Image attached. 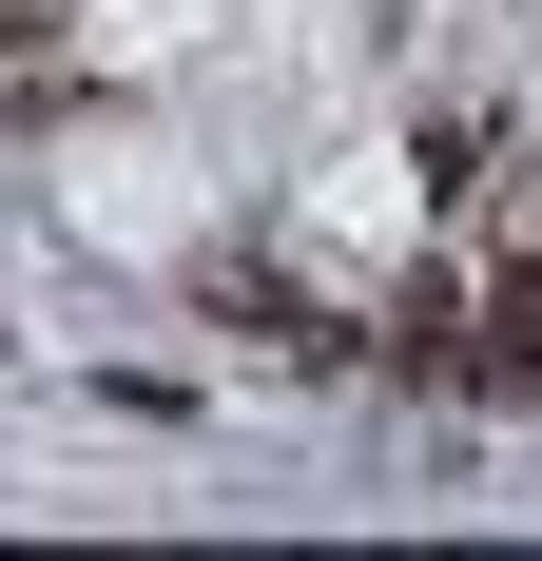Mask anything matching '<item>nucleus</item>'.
<instances>
[{"label":"nucleus","instance_id":"obj_1","mask_svg":"<svg viewBox=\"0 0 542 561\" xmlns=\"http://www.w3.org/2000/svg\"><path fill=\"white\" fill-rule=\"evenodd\" d=\"M214 310H233V330H271V368H349V348H369V330H329L291 272H214Z\"/></svg>","mask_w":542,"mask_h":561},{"label":"nucleus","instance_id":"obj_2","mask_svg":"<svg viewBox=\"0 0 542 561\" xmlns=\"http://www.w3.org/2000/svg\"><path fill=\"white\" fill-rule=\"evenodd\" d=\"M465 388H542V252L504 290H465Z\"/></svg>","mask_w":542,"mask_h":561},{"label":"nucleus","instance_id":"obj_3","mask_svg":"<svg viewBox=\"0 0 542 561\" xmlns=\"http://www.w3.org/2000/svg\"><path fill=\"white\" fill-rule=\"evenodd\" d=\"M387 368H465V290L407 272V310H387Z\"/></svg>","mask_w":542,"mask_h":561},{"label":"nucleus","instance_id":"obj_4","mask_svg":"<svg viewBox=\"0 0 542 561\" xmlns=\"http://www.w3.org/2000/svg\"><path fill=\"white\" fill-rule=\"evenodd\" d=\"M58 20H78V0H0V58H58Z\"/></svg>","mask_w":542,"mask_h":561}]
</instances>
